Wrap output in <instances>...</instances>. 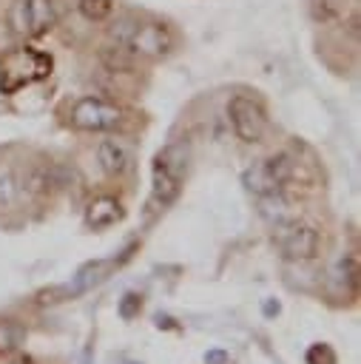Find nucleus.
<instances>
[{
	"instance_id": "1",
	"label": "nucleus",
	"mask_w": 361,
	"mask_h": 364,
	"mask_svg": "<svg viewBox=\"0 0 361 364\" xmlns=\"http://www.w3.org/2000/svg\"><path fill=\"white\" fill-rule=\"evenodd\" d=\"M111 40L117 46H125L131 54L142 57H165L173 48V34L162 23H134V20H119L111 28Z\"/></svg>"
},
{
	"instance_id": "2",
	"label": "nucleus",
	"mask_w": 361,
	"mask_h": 364,
	"mask_svg": "<svg viewBox=\"0 0 361 364\" xmlns=\"http://www.w3.org/2000/svg\"><path fill=\"white\" fill-rule=\"evenodd\" d=\"M48 74H51V57L43 54V51H34L28 46L14 48L0 60V88L6 94L17 91L28 82H37Z\"/></svg>"
},
{
	"instance_id": "3",
	"label": "nucleus",
	"mask_w": 361,
	"mask_h": 364,
	"mask_svg": "<svg viewBox=\"0 0 361 364\" xmlns=\"http://www.w3.org/2000/svg\"><path fill=\"white\" fill-rule=\"evenodd\" d=\"M185 165H188V151L182 145H171L156 156V162H153V191H151L156 205L165 208L176 199Z\"/></svg>"
},
{
	"instance_id": "4",
	"label": "nucleus",
	"mask_w": 361,
	"mask_h": 364,
	"mask_svg": "<svg viewBox=\"0 0 361 364\" xmlns=\"http://www.w3.org/2000/svg\"><path fill=\"white\" fill-rule=\"evenodd\" d=\"M293 168H296V162L287 156V154H276V156H270V159H262V162H253L247 171H244V176H242V182H244V188L253 193V196H273V193H279L281 191V185L293 176Z\"/></svg>"
},
{
	"instance_id": "5",
	"label": "nucleus",
	"mask_w": 361,
	"mask_h": 364,
	"mask_svg": "<svg viewBox=\"0 0 361 364\" xmlns=\"http://www.w3.org/2000/svg\"><path fill=\"white\" fill-rule=\"evenodd\" d=\"M119 122H122V108L99 97H82L71 108V125L80 131H111Z\"/></svg>"
},
{
	"instance_id": "6",
	"label": "nucleus",
	"mask_w": 361,
	"mask_h": 364,
	"mask_svg": "<svg viewBox=\"0 0 361 364\" xmlns=\"http://www.w3.org/2000/svg\"><path fill=\"white\" fill-rule=\"evenodd\" d=\"M227 114H230V125H233V131L242 142H259L264 136L267 114L256 100H250L244 94H236L227 105Z\"/></svg>"
},
{
	"instance_id": "7",
	"label": "nucleus",
	"mask_w": 361,
	"mask_h": 364,
	"mask_svg": "<svg viewBox=\"0 0 361 364\" xmlns=\"http://www.w3.org/2000/svg\"><path fill=\"white\" fill-rule=\"evenodd\" d=\"M273 239L284 250L287 259H298V262L316 259L318 245H321L318 230L310 228V225H298V222H281V225H276Z\"/></svg>"
},
{
	"instance_id": "8",
	"label": "nucleus",
	"mask_w": 361,
	"mask_h": 364,
	"mask_svg": "<svg viewBox=\"0 0 361 364\" xmlns=\"http://www.w3.org/2000/svg\"><path fill=\"white\" fill-rule=\"evenodd\" d=\"M122 219V205L119 199L114 196H97L88 208H85V225L94 228V230H102V228H111Z\"/></svg>"
},
{
	"instance_id": "9",
	"label": "nucleus",
	"mask_w": 361,
	"mask_h": 364,
	"mask_svg": "<svg viewBox=\"0 0 361 364\" xmlns=\"http://www.w3.org/2000/svg\"><path fill=\"white\" fill-rule=\"evenodd\" d=\"M97 159H99L105 173L119 176L131 162V151H128V145L122 139H102L99 148H97Z\"/></svg>"
},
{
	"instance_id": "10",
	"label": "nucleus",
	"mask_w": 361,
	"mask_h": 364,
	"mask_svg": "<svg viewBox=\"0 0 361 364\" xmlns=\"http://www.w3.org/2000/svg\"><path fill=\"white\" fill-rule=\"evenodd\" d=\"M28 17V34H45L57 26V6L54 0H23Z\"/></svg>"
},
{
	"instance_id": "11",
	"label": "nucleus",
	"mask_w": 361,
	"mask_h": 364,
	"mask_svg": "<svg viewBox=\"0 0 361 364\" xmlns=\"http://www.w3.org/2000/svg\"><path fill=\"white\" fill-rule=\"evenodd\" d=\"M99 60L108 71L114 74H131L134 71V54L125 48V46H105L99 51Z\"/></svg>"
},
{
	"instance_id": "12",
	"label": "nucleus",
	"mask_w": 361,
	"mask_h": 364,
	"mask_svg": "<svg viewBox=\"0 0 361 364\" xmlns=\"http://www.w3.org/2000/svg\"><path fill=\"white\" fill-rule=\"evenodd\" d=\"M26 341V327L14 318L0 321V353H14Z\"/></svg>"
},
{
	"instance_id": "13",
	"label": "nucleus",
	"mask_w": 361,
	"mask_h": 364,
	"mask_svg": "<svg viewBox=\"0 0 361 364\" xmlns=\"http://www.w3.org/2000/svg\"><path fill=\"white\" fill-rule=\"evenodd\" d=\"M111 264H117V262H91V264H85V267L77 273V287H74V290H85V287L97 284V282L105 276V270H108Z\"/></svg>"
},
{
	"instance_id": "14",
	"label": "nucleus",
	"mask_w": 361,
	"mask_h": 364,
	"mask_svg": "<svg viewBox=\"0 0 361 364\" xmlns=\"http://www.w3.org/2000/svg\"><path fill=\"white\" fill-rule=\"evenodd\" d=\"M77 9H80V14H82L85 20L99 23V20H105V17L111 14L114 3H111V0H80V3H77Z\"/></svg>"
},
{
	"instance_id": "15",
	"label": "nucleus",
	"mask_w": 361,
	"mask_h": 364,
	"mask_svg": "<svg viewBox=\"0 0 361 364\" xmlns=\"http://www.w3.org/2000/svg\"><path fill=\"white\" fill-rule=\"evenodd\" d=\"M304 358H307V364H335L338 361L330 344H313Z\"/></svg>"
},
{
	"instance_id": "16",
	"label": "nucleus",
	"mask_w": 361,
	"mask_h": 364,
	"mask_svg": "<svg viewBox=\"0 0 361 364\" xmlns=\"http://www.w3.org/2000/svg\"><path fill=\"white\" fill-rule=\"evenodd\" d=\"M9 20H11V28H14V31H20V34L28 31V17H26V3H23V0H17V3L11 6Z\"/></svg>"
},
{
	"instance_id": "17",
	"label": "nucleus",
	"mask_w": 361,
	"mask_h": 364,
	"mask_svg": "<svg viewBox=\"0 0 361 364\" xmlns=\"http://www.w3.org/2000/svg\"><path fill=\"white\" fill-rule=\"evenodd\" d=\"M142 310V296L139 293H125V299L119 301V316L122 318H134Z\"/></svg>"
},
{
	"instance_id": "18",
	"label": "nucleus",
	"mask_w": 361,
	"mask_h": 364,
	"mask_svg": "<svg viewBox=\"0 0 361 364\" xmlns=\"http://www.w3.org/2000/svg\"><path fill=\"white\" fill-rule=\"evenodd\" d=\"M68 296H74V287H51V290L37 293V301L40 304H54V301H63Z\"/></svg>"
},
{
	"instance_id": "19",
	"label": "nucleus",
	"mask_w": 361,
	"mask_h": 364,
	"mask_svg": "<svg viewBox=\"0 0 361 364\" xmlns=\"http://www.w3.org/2000/svg\"><path fill=\"white\" fill-rule=\"evenodd\" d=\"M9 364H34V358H31V355H26V353H23V355H14V358H11V361H9Z\"/></svg>"
}]
</instances>
